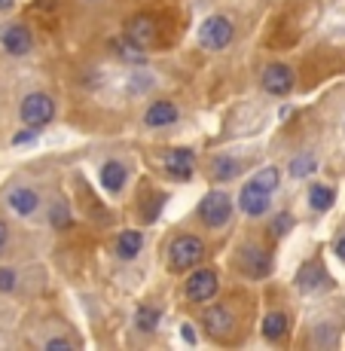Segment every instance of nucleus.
Instances as JSON below:
<instances>
[{
  "instance_id": "1",
  "label": "nucleus",
  "mask_w": 345,
  "mask_h": 351,
  "mask_svg": "<svg viewBox=\"0 0 345 351\" xmlns=\"http://www.w3.org/2000/svg\"><path fill=\"white\" fill-rule=\"evenodd\" d=\"M205 256V241L199 235H178L168 247V269L171 272H189Z\"/></svg>"
},
{
  "instance_id": "2",
  "label": "nucleus",
  "mask_w": 345,
  "mask_h": 351,
  "mask_svg": "<svg viewBox=\"0 0 345 351\" xmlns=\"http://www.w3.org/2000/svg\"><path fill=\"white\" fill-rule=\"evenodd\" d=\"M233 37H235V28L226 16H211L199 25V43L211 52L226 49V46L233 43Z\"/></svg>"
},
{
  "instance_id": "3",
  "label": "nucleus",
  "mask_w": 345,
  "mask_h": 351,
  "mask_svg": "<svg viewBox=\"0 0 345 351\" xmlns=\"http://www.w3.org/2000/svg\"><path fill=\"white\" fill-rule=\"evenodd\" d=\"M229 214H233V202H229V195H226V193H220V190L208 193L205 199H202V205H199V217H202V223L211 226V229H217V226L226 223Z\"/></svg>"
},
{
  "instance_id": "4",
  "label": "nucleus",
  "mask_w": 345,
  "mask_h": 351,
  "mask_svg": "<svg viewBox=\"0 0 345 351\" xmlns=\"http://www.w3.org/2000/svg\"><path fill=\"white\" fill-rule=\"evenodd\" d=\"M22 119L28 125L34 128H40V125H46L52 117H56V104H52V98L49 95H43V92H34V95H28L22 101Z\"/></svg>"
},
{
  "instance_id": "5",
  "label": "nucleus",
  "mask_w": 345,
  "mask_h": 351,
  "mask_svg": "<svg viewBox=\"0 0 345 351\" xmlns=\"http://www.w3.org/2000/svg\"><path fill=\"white\" fill-rule=\"evenodd\" d=\"M205 330H208V336L211 339H229L233 336V330H235V318H233V312H229L226 306H211L205 312Z\"/></svg>"
},
{
  "instance_id": "6",
  "label": "nucleus",
  "mask_w": 345,
  "mask_h": 351,
  "mask_svg": "<svg viewBox=\"0 0 345 351\" xmlns=\"http://www.w3.org/2000/svg\"><path fill=\"white\" fill-rule=\"evenodd\" d=\"M214 293H217V275H214L211 269H199V272H193V278L187 281V296L193 302H205V300H211Z\"/></svg>"
},
{
  "instance_id": "7",
  "label": "nucleus",
  "mask_w": 345,
  "mask_h": 351,
  "mask_svg": "<svg viewBox=\"0 0 345 351\" xmlns=\"http://www.w3.org/2000/svg\"><path fill=\"white\" fill-rule=\"evenodd\" d=\"M263 89L269 95H287L294 89V73H290L287 64H269L263 71Z\"/></svg>"
},
{
  "instance_id": "8",
  "label": "nucleus",
  "mask_w": 345,
  "mask_h": 351,
  "mask_svg": "<svg viewBox=\"0 0 345 351\" xmlns=\"http://www.w3.org/2000/svg\"><path fill=\"white\" fill-rule=\"evenodd\" d=\"M0 43H3V49L10 52V56H25V52H31L34 40L25 25H6V28L0 31Z\"/></svg>"
},
{
  "instance_id": "9",
  "label": "nucleus",
  "mask_w": 345,
  "mask_h": 351,
  "mask_svg": "<svg viewBox=\"0 0 345 351\" xmlns=\"http://www.w3.org/2000/svg\"><path fill=\"white\" fill-rule=\"evenodd\" d=\"M241 269H245L251 278H266L272 272V256H269L263 247H245L241 251Z\"/></svg>"
},
{
  "instance_id": "10",
  "label": "nucleus",
  "mask_w": 345,
  "mask_h": 351,
  "mask_svg": "<svg viewBox=\"0 0 345 351\" xmlns=\"http://www.w3.org/2000/svg\"><path fill=\"white\" fill-rule=\"evenodd\" d=\"M269 195H272V193L260 190L257 184H248L245 190H241V195H239V205H241V211H245V214L260 217V214L269 211Z\"/></svg>"
},
{
  "instance_id": "11",
  "label": "nucleus",
  "mask_w": 345,
  "mask_h": 351,
  "mask_svg": "<svg viewBox=\"0 0 345 351\" xmlns=\"http://www.w3.org/2000/svg\"><path fill=\"white\" fill-rule=\"evenodd\" d=\"M6 205H10L16 214L28 217V214L37 211L40 199H37V193H34L31 186H16V190H10V195H6Z\"/></svg>"
},
{
  "instance_id": "12",
  "label": "nucleus",
  "mask_w": 345,
  "mask_h": 351,
  "mask_svg": "<svg viewBox=\"0 0 345 351\" xmlns=\"http://www.w3.org/2000/svg\"><path fill=\"white\" fill-rule=\"evenodd\" d=\"M165 168L171 171V178L189 180V174H193V150H187V147H178V150H171L165 156Z\"/></svg>"
},
{
  "instance_id": "13",
  "label": "nucleus",
  "mask_w": 345,
  "mask_h": 351,
  "mask_svg": "<svg viewBox=\"0 0 345 351\" xmlns=\"http://www.w3.org/2000/svg\"><path fill=\"white\" fill-rule=\"evenodd\" d=\"M174 119H178V107H174L171 101H156V104H150L147 107V113H144V123L150 128L171 125Z\"/></svg>"
},
{
  "instance_id": "14",
  "label": "nucleus",
  "mask_w": 345,
  "mask_h": 351,
  "mask_svg": "<svg viewBox=\"0 0 345 351\" xmlns=\"http://www.w3.org/2000/svg\"><path fill=\"white\" fill-rule=\"evenodd\" d=\"M153 37H156V22H153L150 16H134L132 22H128V43L144 46V43H150Z\"/></svg>"
},
{
  "instance_id": "15",
  "label": "nucleus",
  "mask_w": 345,
  "mask_h": 351,
  "mask_svg": "<svg viewBox=\"0 0 345 351\" xmlns=\"http://www.w3.org/2000/svg\"><path fill=\"white\" fill-rule=\"evenodd\" d=\"M126 165L123 162H117V159H110V162H104V168H101V186L104 190H110V193H119L126 186Z\"/></svg>"
},
{
  "instance_id": "16",
  "label": "nucleus",
  "mask_w": 345,
  "mask_h": 351,
  "mask_svg": "<svg viewBox=\"0 0 345 351\" xmlns=\"http://www.w3.org/2000/svg\"><path fill=\"white\" fill-rule=\"evenodd\" d=\"M284 333H287V315L269 312L266 318H263V336H266L269 342H278V339H284Z\"/></svg>"
},
{
  "instance_id": "17",
  "label": "nucleus",
  "mask_w": 345,
  "mask_h": 351,
  "mask_svg": "<svg viewBox=\"0 0 345 351\" xmlns=\"http://www.w3.org/2000/svg\"><path fill=\"white\" fill-rule=\"evenodd\" d=\"M327 275H324L321 266H315V263H309V266L300 269V278H296V285H300L302 290H318V287H327L330 281H324Z\"/></svg>"
},
{
  "instance_id": "18",
  "label": "nucleus",
  "mask_w": 345,
  "mask_h": 351,
  "mask_svg": "<svg viewBox=\"0 0 345 351\" xmlns=\"http://www.w3.org/2000/svg\"><path fill=\"white\" fill-rule=\"evenodd\" d=\"M141 245H144V235L141 232H123L119 235V241H117V254L123 256V260H134V256L141 254Z\"/></svg>"
},
{
  "instance_id": "19",
  "label": "nucleus",
  "mask_w": 345,
  "mask_h": 351,
  "mask_svg": "<svg viewBox=\"0 0 345 351\" xmlns=\"http://www.w3.org/2000/svg\"><path fill=\"white\" fill-rule=\"evenodd\" d=\"M309 202H312V208H315V211H330V205H333V202H336V193L330 190V186L315 184L312 190H309Z\"/></svg>"
},
{
  "instance_id": "20",
  "label": "nucleus",
  "mask_w": 345,
  "mask_h": 351,
  "mask_svg": "<svg viewBox=\"0 0 345 351\" xmlns=\"http://www.w3.org/2000/svg\"><path fill=\"white\" fill-rule=\"evenodd\" d=\"M156 324H159V312L156 308H138V315H134V327L141 330V333H153L156 330Z\"/></svg>"
},
{
  "instance_id": "21",
  "label": "nucleus",
  "mask_w": 345,
  "mask_h": 351,
  "mask_svg": "<svg viewBox=\"0 0 345 351\" xmlns=\"http://www.w3.org/2000/svg\"><path fill=\"white\" fill-rule=\"evenodd\" d=\"M251 184H257L260 190H266V193H272L275 186H278V168H263V171H257L251 178Z\"/></svg>"
},
{
  "instance_id": "22",
  "label": "nucleus",
  "mask_w": 345,
  "mask_h": 351,
  "mask_svg": "<svg viewBox=\"0 0 345 351\" xmlns=\"http://www.w3.org/2000/svg\"><path fill=\"white\" fill-rule=\"evenodd\" d=\"M318 168V159L315 156H296L294 162H290V174H294V178H306V174H312Z\"/></svg>"
},
{
  "instance_id": "23",
  "label": "nucleus",
  "mask_w": 345,
  "mask_h": 351,
  "mask_svg": "<svg viewBox=\"0 0 345 351\" xmlns=\"http://www.w3.org/2000/svg\"><path fill=\"white\" fill-rule=\"evenodd\" d=\"M235 171H239V165H235V162L229 159V156H220V159H217V162H214V165H211V174H214V180H229V178H233Z\"/></svg>"
},
{
  "instance_id": "24",
  "label": "nucleus",
  "mask_w": 345,
  "mask_h": 351,
  "mask_svg": "<svg viewBox=\"0 0 345 351\" xmlns=\"http://www.w3.org/2000/svg\"><path fill=\"white\" fill-rule=\"evenodd\" d=\"M52 223H56L58 229H64L67 223H71V214H67V205H56V208H52Z\"/></svg>"
},
{
  "instance_id": "25",
  "label": "nucleus",
  "mask_w": 345,
  "mask_h": 351,
  "mask_svg": "<svg viewBox=\"0 0 345 351\" xmlns=\"http://www.w3.org/2000/svg\"><path fill=\"white\" fill-rule=\"evenodd\" d=\"M16 287V272L12 269H0V293H10Z\"/></svg>"
},
{
  "instance_id": "26",
  "label": "nucleus",
  "mask_w": 345,
  "mask_h": 351,
  "mask_svg": "<svg viewBox=\"0 0 345 351\" xmlns=\"http://www.w3.org/2000/svg\"><path fill=\"white\" fill-rule=\"evenodd\" d=\"M272 229H275V235H284L287 229H294V217H290V214H278V217H275V223H272Z\"/></svg>"
},
{
  "instance_id": "27",
  "label": "nucleus",
  "mask_w": 345,
  "mask_h": 351,
  "mask_svg": "<svg viewBox=\"0 0 345 351\" xmlns=\"http://www.w3.org/2000/svg\"><path fill=\"white\" fill-rule=\"evenodd\" d=\"M34 138H37V128H34V125H31V128H28V132L16 134V138H12V144H16V147H19V144H28V141H34Z\"/></svg>"
},
{
  "instance_id": "28",
  "label": "nucleus",
  "mask_w": 345,
  "mask_h": 351,
  "mask_svg": "<svg viewBox=\"0 0 345 351\" xmlns=\"http://www.w3.org/2000/svg\"><path fill=\"white\" fill-rule=\"evenodd\" d=\"M46 348H73V342L71 339H49Z\"/></svg>"
},
{
  "instance_id": "29",
  "label": "nucleus",
  "mask_w": 345,
  "mask_h": 351,
  "mask_svg": "<svg viewBox=\"0 0 345 351\" xmlns=\"http://www.w3.org/2000/svg\"><path fill=\"white\" fill-rule=\"evenodd\" d=\"M6 235H10V229H6V223H3V220H0V247L6 245Z\"/></svg>"
},
{
  "instance_id": "30",
  "label": "nucleus",
  "mask_w": 345,
  "mask_h": 351,
  "mask_svg": "<svg viewBox=\"0 0 345 351\" xmlns=\"http://www.w3.org/2000/svg\"><path fill=\"white\" fill-rule=\"evenodd\" d=\"M180 333H184V339H187V342H195V333L189 330V324H184V330H180Z\"/></svg>"
},
{
  "instance_id": "31",
  "label": "nucleus",
  "mask_w": 345,
  "mask_h": 351,
  "mask_svg": "<svg viewBox=\"0 0 345 351\" xmlns=\"http://www.w3.org/2000/svg\"><path fill=\"white\" fill-rule=\"evenodd\" d=\"M336 254H340V260H345V235L336 241Z\"/></svg>"
},
{
  "instance_id": "32",
  "label": "nucleus",
  "mask_w": 345,
  "mask_h": 351,
  "mask_svg": "<svg viewBox=\"0 0 345 351\" xmlns=\"http://www.w3.org/2000/svg\"><path fill=\"white\" fill-rule=\"evenodd\" d=\"M58 3V0H37V6H40V10H52V6H56Z\"/></svg>"
},
{
  "instance_id": "33",
  "label": "nucleus",
  "mask_w": 345,
  "mask_h": 351,
  "mask_svg": "<svg viewBox=\"0 0 345 351\" xmlns=\"http://www.w3.org/2000/svg\"><path fill=\"white\" fill-rule=\"evenodd\" d=\"M12 3H16V0H0V10H12Z\"/></svg>"
}]
</instances>
